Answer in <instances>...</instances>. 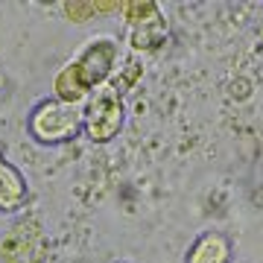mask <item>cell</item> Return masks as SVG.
Returning a JSON list of instances; mask_svg holds the SVG:
<instances>
[{"mask_svg":"<svg viewBox=\"0 0 263 263\" xmlns=\"http://www.w3.org/2000/svg\"><path fill=\"white\" fill-rule=\"evenodd\" d=\"M117 59H120V47L111 38H97L94 44L79 53V59H73L67 67H62L56 76V100L70 105H79L82 100L105 88V82L111 79V73L117 70Z\"/></svg>","mask_w":263,"mask_h":263,"instance_id":"1","label":"cell"},{"mask_svg":"<svg viewBox=\"0 0 263 263\" xmlns=\"http://www.w3.org/2000/svg\"><path fill=\"white\" fill-rule=\"evenodd\" d=\"M29 135L44 146H59V143L73 141L82 132V108L62 100H44L29 111L27 120Z\"/></svg>","mask_w":263,"mask_h":263,"instance_id":"2","label":"cell"},{"mask_svg":"<svg viewBox=\"0 0 263 263\" xmlns=\"http://www.w3.org/2000/svg\"><path fill=\"white\" fill-rule=\"evenodd\" d=\"M123 129V94L117 88H100L82 105V132L94 143H108Z\"/></svg>","mask_w":263,"mask_h":263,"instance_id":"3","label":"cell"},{"mask_svg":"<svg viewBox=\"0 0 263 263\" xmlns=\"http://www.w3.org/2000/svg\"><path fill=\"white\" fill-rule=\"evenodd\" d=\"M120 15L129 29V44L138 53H152L164 44L167 38V21L164 12L158 9V3L152 0H132V3H120Z\"/></svg>","mask_w":263,"mask_h":263,"instance_id":"4","label":"cell"},{"mask_svg":"<svg viewBox=\"0 0 263 263\" xmlns=\"http://www.w3.org/2000/svg\"><path fill=\"white\" fill-rule=\"evenodd\" d=\"M18 252H24V260L21 263H41L44 254H47V240H44V231L35 219H27V222H18L15 228L6 231V237L0 240V257L6 263H15Z\"/></svg>","mask_w":263,"mask_h":263,"instance_id":"5","label":"cell"},{"mask_svg":"<svg viewBox=\"0 0 263 263\" xmlns=\"http://www.w3.org/2000/svg\"><path fill=\"white\" fill-rule=\"evenodd\" d=\"M231 240L219 231H202L190 243L184 263H231Z\"/></svg>","mask_w":263,"mask_h":263,"instance_id":"6","label":"cell"},{"mask_svg":"<svg viewBox=\"0 0 263 263\" xmlns=\"http://www.w3.org/2000/svg\"><path fill=\"white\" fill-rule=\"evenodd\" d=\"M24 205H27V181L15 164L0 158V211L15 214Z\"/></svg>","mask_w":263,"mask_h":263,"instance_id":"7","label":"cell"},{"mask_svg":"<svg viewBox=\"0 0 263 263\" xmlns=\"http://www.w3.org/2000/svg\"><path fill=\"white\" fill-rule=\"evenodd\" d=\"M65 9L73 21H85L91 15H103L105 9H120V3H65Z\"/></svg>","mask_w":263,"mask_h":263,"instance_id":"8","label":"cell"}]
</instances>
